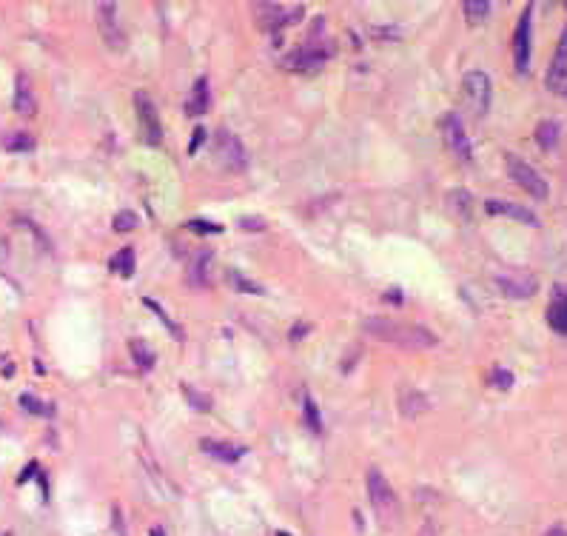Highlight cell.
Returning <instances> with one entry per match:
<instances>
[{"mask_svg": "<svg viewBox=\"0 0 567 536\" xmlns=\"http://www.w3.org/2000/svg\"><path fill=\"white\" fill-rule=\"evenodd\" d=\"M203 140H205V128H203V126H197V131L191 134V143H189V152L194 154V152H197V149L203 146Z\"/></svg>", "mask_w": 567, "mask_h": 536, "instance_id": "d590c367", "label": "cell"}, {"mask_svg": "<svg viewBox=\"0 0 567 536\" xmlns=\"http://www.w3.org/2000/svg\"><path fill=\"white\" fill-rule=\"evenodd\" d=\"M277 536H291V533H285V530H280V533H277Z\"/></svg>", "mask_w": 567, "mask_h": 536, "instance_id": "ab89813d", "label": "cell"}, {"mask_svg": "<svg viewBox=\"0 0 567 536\" xmlns=\"http://www.w3.org/2000/svg\"><path fill=\"white\" fill-rule=\"evenodd\" d=\"M496 286H499V291H502L505 297H510V300H528V297L536 294L539 280H536L531 272H505V274L496 277Z\"/></svg>", "mask_w": 567, "mask_h": 536, "instance_id": "8992f818", "label": "cell"}, {"mask_svg": "<svg viewBox=\"0 0 567 536\" xmlns=\"http://www.w3.org/2000/svg\"><path fill=\"white\" fill-rule=\"evenodd\" d=\"M547 323L556 334H561V337L567 334V305H564V286L561 283L553 288V302L547 308Z\"/></svg>", "mask_w": 567, "mask_h": 536, "instance_id": "2e32d148", "label": "cell"}, {"mask_svg": "<svg viewBox=\"0 0 567 536\" xmlns=\"http://www.w3.org/2000/svg\"><path fill=\"white\" fill-rule=\"evenodd\" d=\"M143 302H146V305H149V308H151V311H154V314H157V317H160V320H163V323H165V326H168V328H171V334H177V337H183V334H180V328H177V326H174V323H171V320H168V317H165V311H163V308H160V305H157V302H154V300H151V297H146V300H143Z\"/></svg>", "mask_w": 567, "mask_h": 536, "instance_id": "d6a6232c", "label": "cell"}, {"mask_svg": "<svg viewBox=\"0 0 567 536\" xmlns=\"http://www.w3.org/2000/svg\"><path fill=\"white\" fill-rule=\"evenodd\" d=\"M419 536H433V525H430V522H428V525H425V528H422V530H419Z\"/></svg>", "mask_w": 567, "mask_h": 536, "instance_id": "f35d334b", "label": "cell"}, {"mask_svg": "<svg viewBox=\"0 0 567 536\" xmlns=\"http://www.w3.org/2000/svg\"><path fill=\"white\" fill-rule=\"evenodd\" d=\"M231 280H234V288H237V291H248V294H263V288H259V286H254V283H248V280H242V277H237V274H231Z\"/></svg>", "mask_w": 567, "mask_h": 536, "instance_id": "e575fe53", "label": "cell"}, {"mask_svg": "<svg viewBox=\"0 0 567 536\" xmlns=\"http://www.w3.org/2000/svg\"><path fill=\"white\" fill-rule=\"evenodd\" d=\"M485 208H488V214H507V217H513V220L531 222V226H536V222H539L533 211L521 208V206H513V203H505V200H488V203H485Z\"/></svg>", "mask_w": 567, "mask_h": 536, "instance_id": "e0dca14e", "label": "cell"}, {"mask_svg": "<svg viewBox=\"0 0 567 536\" xmlns=\"http://www.w3.org/2000/svg\"><path fill=\"white\" fill-rule=\"evenodd\" d=\"M365 331H368L374 340L390 342V345L405 348V351H425V348H433V345H436V334H433L430 328L416 326V323H405V320L368 317V320H365Z\"/></svg>", "mask_w": 567, "mask_h": 536, "instance_id": "6da1fadb", "label": "cell"}, {"mask_svg": "<svg viewBox=\"0 0 567 536\" xmlns=\"http://www.w3.org/2000/svg\"><path fill=\"white\" fill-rule=\"evenodd\" d=\"M208 106H211L208 80H205V77H197V83H194V88H191V98H189L186 112H189L191 117H197V114H205V112H208Z\"/></svg>", "mask_w": 567, "mask_h": 536, "instance_id": "ac0fdd59", "label": "cell"}, {"mask_svg": "<svg viewBox=\"0 0 567 536\" xmlns=\"http://www.w3.org/2000/svg\"><path fill=\"white\" fill-rule=\"evenodd\" d=\"M442 138H445V143H448V149L456 154V157H462V160H470L473 157V149H470V138H467V131H465V126H462V117L459 114H445L442 117Z\"/></svg>", "mask_w": 567, "mask_h": 536, "instance_id": "52a82bcc", "label": "cell"}, {"mask_svg": "<svg viewBox=\"0 0 567 536\" xmlns=\"http://www.w3.org/2000/svg\"><path fill=\"white\" fill-rule=\"evenodd\" d=\"M183 394L189 396V406H191V408H197V411H208V408H211V399H208V394L194 391L191 385H183Z\"/></svg>", "mask_w": 567, "mask_h": 536, "instance_id": "f1b7e54d", "label": "cell"}, {"mask_svg": "<svg viewBox=\"0 0 567 536\" xmlns=\"http://www.w3.org/2000/svg\"><path fill=\"white\" fill-rule=\"evenodd\" d=\"M491 385H496V388L507 391V388L513 385V374H510L507 368H493V371H491Z\"/></svg>", "mask_w": 567, "mask_h": 536, "instance_id": "4dcf8cb0", "label": "cell"}, {"mask_svg": "<svg viewBox=\"0 0 567 536\" xmlns=\"http://www.w3.org/2000/svg\"><path fill=\"white\" fill-rule=\"evenodd\" d=\"M217 149H220L223 160H226L231 168H242V166H245L242 143L234 138V134H231L228 128H220V134H217Z\"/></svg>", "mask_w": 567, "mask_h": 536, "instance_id": "7c38bea8", "label": "cell"}, {"mask_svg": "<svg viewBox=\"0 0 567 536\" xmlns=\"http://www.w3.org/2000/svg\"><path fill=\"white\" fill-rule=\"evenodd\" d=\"M334 52V46L328 40H322V34H314L305 46H299V49H294L291 55H285V66L288 69H296V72H311V69H320L325 60H328V55Z\"/></svg>", "mask_w": 567, "mask_h": 536, "instance_id": "7a4b0ae2", "label": "cell"}, {"mask_svg": "<svg viewBox=\"0 0 567 536\" xmlns=\"http://www.w3.org/2000/svg\"><path fill=\"white\" fill-rule=\"evenodd\" d=\"M299 18H302V6H296L291 15H288L282 6H277V4H266V6H259V20H263V26H266V29H271V32L282 29L285 23H296Z\"/></svg>", "mask_w": 567, "mask_h": 536, "instance_id": "4fadbf2b", "label": "cell"}, {"mask_svg": "<svg viewBox=\"0 0 567 536\" xmlns=\"http://www.w3.org/2000/svg\"><path fill=\"white\" fill-rule=\"evenodd\" d=\"M531 12L533 6H525L513 32V66L519 74H528L531 69Z\"/></svg>", "mask_w": 567, "mask_h": 536, "instance_id": "5b68a950", "label": "cell"}, {"mask_svg": "<svg viewBox=\"0 0 567 536\" xmlns=\"http://www.w3.org/2000/svg\"><path fill=\"white\" fill-rule=\"evenodd\" d=\"M135 229H137V217H135V211H120V214L114 217V232L125 234V232H135Z\"/></svg>", "mask_w": 567, "mask_h": 536, "instance_id": "f546056e", "label": "cell"}, {"mask_svg": "<svg viewBox=\"0 0 567 536\" xmlns=\"http://www.w3.org/2000/svg\"><path fill=\"white\" fill-rule=\"evenodd\" d=\"M448 203H451V208L462 217V220H470V211H473V197L467 194V192H462V189H456V192H451L448 194Z\"/></svg>", "mask_w": 567, "mask_h": 536, "instance_id": "603a6c76", "label": "cell"}, {"mask_svg": "<svg viewBox=\"0 0 567 536\" xmlns=\"http://www.w3.org/2000/svg\"><path fill=\"white\" fill-rule=\"evenodd\" d=\"M408 406H416V414H419V411H425V408H428V399H425V394H419V391H411V388H408V391H402V394H399V411L405 414V408H408Z\"/></svg>", "mask_w": 567, "mask_h": 536, "instance_id": "4316f807", "label": "cell"}, {"mask_svg": "<svg viewBox=\"0 0 567 536\" xmlns=\"http://www.w3.org/2000/svg\"><path fill=\"white\" fill-rule=\"evenodd\" d=\"M20 406L29 411V414H37V417H52L55 414V408L52 406H46L40 396H32V394H23L20 396Z\"/></svg>", "mask_w": 567, "mask_h": 536, "instance_id": "d4e9b609", "label": "cell"}, {"mask_svg": "<svg viewBox=\"0 0 567 536\" xmlns=\"http://www.w3.org/2000/svg\"><path fill=\"white\" fill-rule=\"evenodd\" d=\"M465 92H467V98H470V103L476 106L479 114L488 112L493 88H491V77L485 72H467L465 74Z\"/></svg>", "mask_w": 567, "mask_h": 536, "instance_id": "9c48e42d", "label": "cell"}, {"mask_svg": "<svg viewBox=\"0 0 567 536\" xmlns=\"http://www.w3.org/2000/svg\"><path fill=\"white\" fill-rule=\"evenodd\" d=\"M97 20H100L103 40L109 43L111 49H123L125 40H123V29L117 26V6L114 4H100L97 6Z\"/></svg>", "mask_w": 567, "mask_h": 536, "instance_id": "8fae6325", "label": "cell"}, {"mask_svg": "<svg viewBox=\"0 0 567 536\" xmlns=\"http://www.w3.org/2000/svg\"><path fill=\"white\" fill-rule=\"evenodd\" d=\"M507 171H510V177L513 180L525 189L531 197H536V200H547V194H550V186H547V180L536 171V168H531L521 157H516V154H507Z\"/></svg>", "mask_w": 567, "mask_h": 536, "instance_id": "277c9868", "label": "cell"}, {"mask_svg": "<svg viewBox=\"0 0 567 536\" xmlns=\"http://www.w3.org/2000/svg\"><path fill=\"white\" fill-rule=\"evenodd\" d=\"M149 536H165V530H163V528H160V525H154V528H151V530H149Z\"/></svg>", "mask_w": 567, "mask_h": 536, "instance_id": "74e56055", "label": "cell"}, {"mask_svg": "<svg viewBox=\"0 0 567 536\" xmlns=\"http://www.w3.org/2000/svg\"><path fill=\"white\" fill-rule=\"evenodd\" d=\"M34 146H37L34 138L26 131H15V134H6L4 138V149H9V152H32Z\"/></svg>", "mask_w": 567, "mask_h": 536, "instance_id": "cb8c5ba5", "label": "cell"}, {"mask_svg": "<svg viewBox=\"0 0 567 536\" xmlns=\"http://www.w3.org/2000/svg\"><path fill=\"white\" fill-rule=\"evenodd\" d=\"M203 451L205 454H211L214 460H220V462H228V465H234L237 460H242L245 457V445H231V442H214V439H203Z\"/></svg>", "mask_w": 567, "mask_h": 536, "instance_id": "9a60e30c", "label": "cell"}, {"mask_svg": "<svg viewBox=\"0 0 567 536\" xmlns=\"http://www.w3.org/2000/svg\"><path fill=\"white\" fill-rule=\"evenodd\" d=\"M189 229L191 232H200V234H220L223 232V226H214V222H205V220H189Z\"/></svg>", "mask_w": 567, "mask_h": 536, "instance_id": "1f68e13d", "label": "cell"}, {"mask_svg": "<svg viewBox=\"0 0 567 536\" xmlns=\"http://www.w3.org/2000/svg\"><path fill=\"white\" fill-rule=\"evenodd\" d=\"M128 354H132V360H135L143 371H149V368L154 366V348H151L149 342H143V340H132V342H128Z\"/></svg>", "mask_w": 567, "mask_h": 536, "instance_id": "ffe728a7", "label": "cell"}, {"mask_svg": "<svg viewBox=\"0 0 567 536\" xmlns=\"http://www.w3.org/2000/svg\"><path fill=\"white\" fill-rule=\"evenodd\" d=\"M368 497H371L374 511H376L385 522H390V519H394V514L399 511V500H397V494H394V488H390V482L385 479V474H382L379 468H371V471H368Z\"/></svg>", "mask_w": 567, "mask_h": 536, "instance_id": "3957f363", "label": "cell"}, {"mask_svg": "<svg viewBox=\"0 0 567 536\" xmlns=\"http://www.w3.org/2000/svg\"><path fill=\"white\" fill-rule=\"evenodd\" d=\"M559 131H561V123H559V120H545V123H539V128H536V140H539V146H542L545 152H553V149H556V143H559Z\"/></svg>", "mask_w": 567, "mask_h": 536, "instance_id": "d6986e66", "label": "cell"}, {"mask_svg": "<svg viewBox=\"0 0 567 536\" xmlns=\"http://www.w3.org/2000/svg\"><path fill=\"white\" fill-rule=\"evenodd\" d=\"M240 229H245V232H266V220H259V217H240Z\"/></svg>", "mask_w": 567, "mask_h": 536, "instance_id": "836d02e7", "label": "cell"}, {"mask_svg": "<svg viewBox=\"0 0 567 536\" xmlns=\"http://www.w3.org/2000/svg\"><path fill=\"white\" fill-rule=\"evenodd\" d=\"M15 112L23 117H32L37 112V95L32 92V83L26 74H18L15 80Z\"/></svg>", "mask_w": 567, "mask_h": 536, "instance_id": "5bb4252c", "label": "cell"}, {"mask_svg": "<svg viewBox=\"0 0 567 536\" xmlns=\"http://www.w3.org/2000/svg\"><path fill=\"white\" fill-rule=\"evenodd\" d=\"M109 268H111L114 274H120V277H132V274H135V251H132V248H120V251L111 257Z\"/></svg>", "mask_w": 567, "mask_h": 536, "instance_id": "44dd1931", "label": "cell"}, {"mask_svg": "<svg viewBox=\"0 0 567 536\" xmlns=\"http://www.w3.org/2000/svg\"><path fill=\"white\" fill-rule=\"evenodd\" d=\"M493 6L488 4V0H465V15H467V20H485L488 18V12H491Z\"/></svg>", "mask_w": 567, "mask_h": 536, "instance_id": "484cf974", "label": "cell"}, {"mask_svg": "<svg viewBox=\"0 0 567 536\" xmlns=\"http://www.w3.org/2000/svg\"><path fill=\"white\" fill-rule=\"evenodd\" d=\"M208 260H211V251H200V254L194 257L191 272H189V277H191L194 286H208V265H211Z\"/></svg>", "mask_w": 567, "mask_h": 536, "instance_id": "7402d4cb", "label": "cell"}, {"mask_svg": "<svg viewBox=\"0 0 567 536\" xmlns=\"http://www.w3.org/2000/svg\"><path fill=\"white\" fill-rule=\"evenodd\" d=\"M305 422H308V428H311L314 434L322 431V420H320V408H317L314 396H305Z\"/></svg>", "mask_w": 567, "mask_h": 536, "instance_id": "83f0119b", "label": "cell"}, {"mask_svg": "<svg viewBox=\"0 0 567 536\" xmlns=\"http://www.w3.org/2000/svg\"><path fill=\"white\" fill-rule=\"evenodd\" d=\"M547 88L561 98L567 95V29H561L559 49H556V58H553L550 72H547Z\"/></svg>", "mask_w": 567, "mask_h": 536, "instance_id": "30bf717a", "label": "cell"}, {"mask_svg": "<svg viewBox=\"0 0 567 536\" xmlns=\"http://www.w3.org/2000/svg\"><path fill=\"white\" fill-rule=\"evenodd\" d=\"M135 106H137L140 123L146 128V140L151 146H160L163 143V126H160V114H157V106L149 98V92H135Z\"/></svg>", "mask_w": 567, "mask_h": 536, "instance_id": "ba28073f", "label": "cell"}, {"mask_svg": "<svg viewBox=\"0 0 567 536\" xmlns=\"http://www.w3.org/2000/svg\"><path fill=\"white\" fill-rule=\"evenodd\" d=\"M547 536H564V522H559V525H553L550 530H547Z\"/></svg>", "mask_w": 567, "mask_h": 536, "instance_id": "8d00e7d4", "label": "cell"}]
</instances>
